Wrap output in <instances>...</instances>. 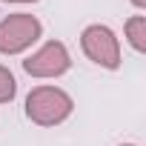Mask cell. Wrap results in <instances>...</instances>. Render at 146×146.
I'll use <instances>...</instances> for the list:
<instances>
[{
    "label": "cell",
    "mask_w": 146,
    "mask_h": 146,
    "mask_svg": "<svg viewBox=\"0 0 146 146\" xmlns=\"http://www.w3.org/2000/svg\"><path fill=\"white\" fill-rule=\"evenodd\" d=\"M72 69V54L63 40H46L37 52H32L23 60V72L29 78L49 80V78H63Z\"/></svg>",
    "instance_id": "3"
},
{
    "label": "cell",
    "mask_w": 146,
    "mask_h": 146,
    "mask_svg": "<svg viewBox=\"0 0 146 146\" xmlns=\"http://www.w3.org/2000/svg\"><path fill=\"white\" fill-rule=\"evenodd\" d=\"M80 49L92 63H98L103 69H112V72L120 69V40L109 26H103V23L86 26L80 32Z\"/></svg>",
    "instance_id": "4"
},
{
    "label": "cell",
    "mask_w": 146,
    "mask_h": 146,
    "mask_svg": "<svg viewBox=\"0 0 146 146\" xmlns=\"http://www.w3.org/2000/svg\"><path fill=\"white\" fill-rule=\"evenodd\" d=\"M0 3H20V6H26V3H37V0H0Z\"/></svg>",
    "instance_id": "7"
},
{
    "label": "cell",
    "mask_w": 146,
    "mask_h": 146,
    "mask_svg": "<svg viewBox=\"0 0 146 146\" xmlns=\"http://www.w3.org/2000/svg\"><path fill=\"white\" fill-rule=\"evenodd\" d=\"M15 95H17V80H15L12 72L0 63V103H12Z\"/></svg>",
    "instance_id": "6"
},
{
    "label": "cell",
    "mask_w": 146,
    "mask_h": 146,
    "mask_svg": "<svg viewBox=\"0 0 146 146\" xmlns=\"http://www.w3.org/2000/svg\"><path fill=\"white\" fill-rule=\"evenodd\" d=\"M132 6H135V9H140V12H143V9H146V0H132Z\"/></svg>",
    "instance_id": "8"
},
{
    "label": "cell",
    "mask_w": 146,
    "mask_h": 146,
    "mask_svg": "<svg viewBox=\"0 0 146 146\" xmlns=\"http://www.w3.org/2000/svg\"><path fill=\"white\" fill-rule=\"evenodd\" d=\"M120 146H137V143H120Z\"/></svg>",
    "instance_id": "9"
},
{
    "label": "cell",
    "mask_w": 146,
    "mask_h": 146,
    "mask_svg": "<svg viewBox=\"0 0 146 146\" xmlns=\"http://www.w3.org/2000/svg\"><path fill=\"white\" fill-rule=\"evenodd\" d=\"M75 112V100L69 92H63L60 86H35L26 95V117L35 126H60L63 120H69V115Z\"/></svg>",
    "instance_id": "1"
},
{
    "label": "cell",
    "mask_w": 146,
    "mask_h": 146,
    "mask_svg": "<svg viewBox=\"0 0 146 146\" xmlns=\"http://www.w3.org/2000/svg\"><path fill=\"white\" fill-rule=\"evenodd\" d=\"M43 37V23L35 15L17 12L0 20V54H23Z\"/></svg>",
    "instance_id": "2"
},
{
    "label": "cell",
    "mask_w": 146,
    "mask_h": 146,
    "mask_svg": "<svg viewBox=\"0 0 146 146\" xmlns=\"http://www.w3.org/2000/svg\"><path fill=\"white\" fill-rule=\"evenodd\" d=\"M123 32H126V43H129L137 54H143V52H146V15H132V17L126 20Z\"/></svg>",
    "instance_id": "5"
}]
</instances>
